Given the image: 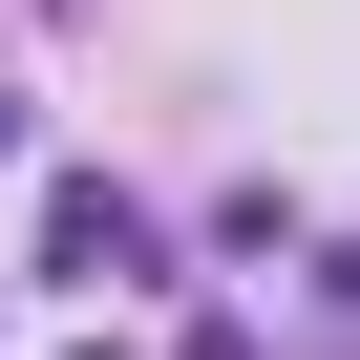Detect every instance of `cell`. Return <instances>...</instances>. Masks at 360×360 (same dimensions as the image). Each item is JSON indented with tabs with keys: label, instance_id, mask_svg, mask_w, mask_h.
Returning <instances> with one entry per match:
<instances>
[{
	"label": "cell",
	"instance_id": "cell-1",
	"mask_svg": "<svg viewBox=\"0 0 360 360\" xmlns=\"http://www.w3.org/2000/svg\"><path fill=\"white\" fill-rule=\"evenodd\" d=\"M43 276H85V297H148V276H169V212H127L106 169H64V191H43Z\"/></svg>",
	"mask_w": 360,
	"mask_h": 360
},
{
	"label": "cell",
	"instance_id": "cell-2",
	"mask_svg": "<svg viewBox=\"0 0 360 360\" xmlns=\"http://www.w3.org/2000/svg\"><path fill=\"white\" fill-rule=\"evenodd\" d=\"M0 148H22V106H0Z\"/></svg>",
	"mask_w": 360,
	"mask_h": 360
}]
</instances>
